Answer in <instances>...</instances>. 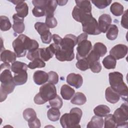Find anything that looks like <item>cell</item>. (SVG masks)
Returning <instances> with one entry per match:
<instances>
[{
	"mask_svg": "<svg viewBox=\"0 0 128 128\" xmlns=\"http://www.w3.org/2000/svg\"><path fill=\"white\" fill-rule=\"evenodd\" d=\"M12 47L18 58L25 56L26 50L31 51L38 48V43L34 40L30 39L26 36L19 35L12 42Z\"/></svg>",
	"mask_w": 128,
	"mask_h": 128,
	"instance_id": "1",
	"label": "cell"
},
{
	"mask_svg": "<svg viewBox=\"0 0 128 128\" xmlns=\"http://www.w3.org/2000/svg\"><path fill=\"white\" fill-rule=\"evenodd\" d=\"M0 72V101L3 102L7 98V95L14 91L16 84L10 69H2Z\"/></svg>",
	"mask_w": 128,
	"mask_h": 128,
	"instance_id": "2",
	"label": "cell"
},
{
	"mask_svg": "<svg viewBox=\"0 0 128 128\" xmlns=\"http://www.w3.org/2000/svg\"><path fill=\"white\" fill-rule=\"evenodd\" d=\"M110 87L116 91L122 99L126 101L128 93V86L123 80V75L118 72H110L108 74Z\"/></svg>",
	"mask_w": 128,
	"mask_h": 128,
	"instance_id": "3",
	"label": "cell"
},
{
	"mask_svg": "<svg viewBox=\"0 0 128 128\" xmlns=\"http://www.w3.org/2000/svg\"><path fill=\"white\" fill-rule=\"evenodd\" d=\"M82 112L78 108H74L69 113L64 114L60 118V124L64 128H80L79 123L80 121Z\"/></svg>",
	"mask_w": 128,
	"mask_h": 128,
	"instance_id": "4",
	"label": "cell"
},
{
	"mask_svg": "<svg viewBox=\"0 0 128 128\" xmlns=\"http://www.w3.org/2000/svg\"><path fill=\"white\" fill-rule=\"evenodd\" d=\"M40 92L34 97V102L37 104H42L54 98L56 95V89L54 84L48 82L44 84L39 89Z\"/></svg>",
	"mask_w": 128,
	"mask_h": 128,
	"instance_id": "5",
	"label": "cell"
},
{
	"mask_svg": "<svg viewBox=\"0 0 128 128\" xmlns=\"http://www.w3.org/2000/svg\"><path fill=\"white\" fill-rule=\"evenodd\" d=\"M81 23L83 32L87 34L98 35L101 33L98 23L92 14L86 17Z\"/></svg>",
	"mask_w": 128,
	"mask_h": 128,
	"instance_id": "6",
	"label": "cell"
},
{
	"mask_svg": "<svg viewBox=\"0 0 128 128\" xmlns=\"http://www.w3.org/2000/svg\"><path fill=\"white\" fill-rule=\"evenodd\" d=\"M128 107L127 104H122L114 113V117L117 125V128L126 127L128 125Z\"/></svg>",
	"mask_w": 128,
	"mask_h": 128,
	"instance_id": "7",
	"label": "cell"
},
{
	"mask_svg": "<svg viewBox=\"0 0 128 128\" xmlns=\"http://www.w3.org/2000/svg\"><path fill=\"white\" fill-rule=\"evenodd\" d=\"M77 44V53L76 54V58L77 60L86 58L92 49L91 42L87 40L82 41Z\"/></svg>",
	"mask_w": 128,
	"mask_h": 128,
	"instance_id": "8",
	"label": "cell"
},
{
	"mask_svg": "<svg viewBox=\"0 0 128 128\" xmlns=\"http://www.w3.org/2000/svg\"><path fill=\"white\" fill-rule=\"evenodd\" d=\"M60 48L59 45L54 43L50 44L49 46L39 48L40 58L44 61L46 62L52 58L56 52Z\"/></svg>",
	"mask_w": 128,
	"mask_h": 128,
	"instance_id": "9",
	"label": "cell"
},
{
	"mask_svg": "<svg viewBox=\"0 0 128 128\" xmlns=\"http://www.w3.org/2000/svg\"><path fill=\"white\" fill-rule=\"evenodd\" d=\"M77 44V37L72 34H68L62 38L60 48L66 51H74V48Z\"/></svg>",
	"mask_w": 128,
	"mask_h": 128,
	"instance_id": "10",
	"label": "cell"
},
{
	"mask_svg": "<svg viewBox=\"0 0 128 128\" xmlns=\"http://www.w3.org/2000/svg\"><path fill=\"white\" fill-rule=\"evenodd\" d=\"M128 46L123 44H118L114 46L110 51V54L116 60L124 58L128 53Z\"/></svg>",
	"mask_w": 128,
	"mask_h": 128,
	"instance_id": "11",
	"label": "cell"
},
{
	"mask_svg": "<svg viewBox=\"0 0 128 128\" xmlns=\"http://www.w3.org/2000/svg\"><path fill=\"white\" fill-rule=\"evenodd\" d=\"M16 5L15 10L16 12V14L24 18L27 16L28 13V7L26 2L24 0H10Z\"/></svg>",
	"mask_w": 128,
	"mask_h": 128,
	"instance_id": "12",
	"label": "cell"
},
{
	"mask_svg": "<svg viewBox=\"0 0 128 128\" xmlns=\"http://www.w3.org/2000/svg\"><path fill=\"white\" fill-rule=\"evenodd\" d=\"M91 14H92V12H89L77 6H74L72 12L73 18L80 22H82L86 17Z\"/></svg>",
	"mask_w": 128,
	"mask_h": 128,
	"instance_id": "13",
	"label": "cell"
},
{
	"mask_svg": "<svg viewBox=\"0 0 128 128\" xmlns=\"http://www.w3.org/2000/svg\"><path fill=\"white\" fill-rule=\"evenodd\" d=\"M112 22V18L108 14H104L100 16L98 20V24L100 32H106L108 28L111 24Z\"/></svg>",
	"mask_w": 128,
	"mask_h": 128,
	"instance_id": "14",
	"label": "cell"
},
{
	"mask_svg": "<svg viewBox=\"0 0 128 128\" xmlns=\"http://www.w3.org/2000/svg\"><path fill=\"white\" fill-rule=\"evenodd\" d=\"M66 82L68 84L76 88H78L82 84L83 78L80 74L70 73L66 77Z\"/></svg>",
	"mask_w": 128,
	"mask_h": 128,
	"instance_id": "15",
	"label": "cell"
},
{
	"mask_svg": "<svg viewBox=\"0 0 128 128\" xmlns=\"http://www.w3.org/2000/svg\"><path fill=\"white\" fill-rule=\"evenodd\" d=\"M54 54L56 58L60 62L71 61L74 58V52L64 50L60 48Z\"/></svg>",
	"mask_w": 128,
	"mask_h": 128,
	"instance_id": "16",
	"label": "cell"
},
{
	"mask_svg": "<svg viewBox=\"0 0 128 128\" xmlns=\"http://www.w3.org/2000/svg\"><path fill=\"white\" fill-rule=\"evenodd\" d=\"M14 24L12 28L14 32L16 34H22L25 29V26L24 22V18L18 16L16 14H15L12 16Z\"/></svg>",
	"mask_w": 128,
	"mask_h": 128,
	"instance_id": "17",
	"label": "cell"
},
{
	"mask_svg": "<svg viewBox=\"0 0 128 128\" xmlns=\"http://www.w3.org/2000/svg\"><path fill=\"white\" fill-rule=\"evenodd\" d=\"M48 80V74L42 70H36L33 75V80L36 84L42 85L44 84Z\"/></svg>",
	"mask_w": 128,
	"mask_h": 128,
	"instance_id": "18",
	"label": "cell"
},
{
	"mask_svg": "<svg viewBox=\"0 0 128 128\" xmlns=\"http://www.w3.org/2000/svg\"><path fill=\"white\" fill-rule=\"evenodd\" d=\"M105 97L107 102L111 104H116L120 98V95L110 86L108 87L105 92Z\"/></svg>",
	"mask_w": 128,
	"mask_h": 128,
	"instance_id": "19",
	"label": "cell"
},
{
	"mask_svg": "<svg viewBox=\"0 0 128 128\" xmlns=\"http://www.w3.org/2000/svg\"><path fill=\"white\" fill-rule=\"evenodd\" d=\"M0 60L4 62L12 64L16 59V55L15 52H14L10 50H4L0 54Z\"/></svg>",
	"mask_w": 128,
	"mask_h": 128,
	"instance_id": "20",
	"label": "cell"
},
{
	"mask_svg": "<svg viewBox=\"0 0 128 128\" xmlns=\"http://www.w3.org/2000/svg\"><path fill=\"white\" fill-rule=\"evenodd\" d=\"M75 90L68 85L64 84L60 88V94L62 98L65 100H70L74 94Z\"/></svg>",
	"mask_w": 128,
	"mask_h": 128,
	"instance_id": "21",
	"label": "cell"
},
{
	"mask_svg": "<svg viewBox=\"0 0 128 128\" xmlns=\"http://www.w3.org/2000/svg\"><path fill=\"white\" fill-rule=\"evenodd\" d=\"M57 0H48L44 6V10L46 16H53L54 12L57 7Z\"/></svg>",
	"mask_w": 128,
	"mask_h": 128,
	"instance_id": "22",
	"label": "cell"
},
{
	"mask_svg": "<svg viewBox=\"0 0 128 128\" xmlns=\"http://www.w3.org/2000/svg\"><path fill=\"white\" fill-rule=\"evenodd\" d=\"M28 80L26 71H23L18 74H14V81L16 86H20L24 84Z\"/></svg>",
	"mask_w": 128,
	"mask_h": 128,
	"instance_id": "23",
	"label": "cell"
},
{
	"mask_svg": "<svg viewBox=\"0 0 128 128\" xmlns=\"http://www.w3.org/2000/svg\"><path fill=\"white\" fill-rule=\"evenodd\" d=\"M86 102V96L82 92H77L72 97L70 102L72 104L82 106Z\"/></svg>",
	"mask_w": 128,
	"mask_h": 128,
	"instance_id": "24",
	"label": "cell"
},
{
	"mask_svg": "<svg viewBox=\"0 0 128 128\" xmlns=\"http://www.w3.org/2000/svg\"><path fill=\"white\" fill-rule=\"evenodd\" d=\"M104 124V120L102 117L94 116L92 117L91 120L88 124L86 127L92 128H102Z\"/></svg>",
	"mask_w": 128,
	"mask_h": 128,
	"instance_id": "25",
	"label": "cell"
},
{
	"mask_svg": "<svg viewBox=\"0 0 128 128\" xmlns=\"http://www.w3.org/2000/svg\"><path fill=\"white\" fill-rule=\"evenodd\" d=\"M28 67V66L26 63L16 61L12 64L10 69L14 74H18L23 71H26Z\"/></svg>",
	"mask_w": 128,
	"mask_h": 128,
	"instance_id": "26",
	"label": "cell"
},
{
	"mask_svg": "<svg viewBox=\"0 0 128 128\" xmlns=\"http://www.w3.org/2000/svg\"><path fill=\"white\" fill-rule=\"evenodd\" d=\"M110 112V108L108 106L104 104L98 105L94 110V114L100 117L106 116Z\"/></svg>",
	"mask_w": 128,
	"mask_h": 128,
	"instance_id": "27",
	"label": "cell"
},
{
	"mask_svg": "<svg viewBox=\"0 0 128 128\" xmlns=\"http://www.w3.org/2000/svg\"><path fill=\"white\" fill-rule=\"evenodd\" d=\"M102 64L104 67L108 70L115 68L116 64V60L111 55L105 57L102 60Z\"/></svg>",
	"mask_w": 128,
	"mask_h": 128,
	"instance_id": "28",
	"label": "cell"
},
{
	"mask_svg": "<svg viewBox=\"0 0 128 128\" xmlns=\"http://www.w3.org/2000/svg\"><path fill=\"white\" fill-rule=\"evenodd\" d=\"M118 33V26L115 24H110L106 32V36L109 40H114L117 38Z\"/></svg>",
	"mask_w": 128,
	"mask_h": 128,
	"instance_id": "29",
	"label": "cell"
},
{
	"mask_svg": "<svg viewBox=\"0 0 128 128\" xmlns=\"http://www.w3.org/2000/svg\"><path fill=\"white\" fill-rule=\"evenodd\" d=\"M92 50L100 57L104 56L107 52V48L106 46L104 44L100 42H96L94 44Z\"/></svg>",
	"mask_w": 128,
	"mask_h": 128,
	"instance_id": "30",
	"label": "cell"
},
{
	"mask_svg": "<svg viewBox=\"0 0 128 128\" xmlns=\"http://www.w3.org/2000/svg\"><path fill=\"white\" fill-rule=\"evenodd\" d=\"M60 112L58 108H50L47 112L48 118L52 122H56L60 118Z\"/></svg>",
	"mask_w": 128,
	"mask_h": 128,
	"instance_id": "31",
	"label": "cell"
},
{
	"mask_svg": "<svg viewBox=\"0 0 128 128\" xmlns=\"http://www.w3.org/2000/svg\"><path fill=\"white\" fill-rule=\"evenodd\" d=\"M110 10L112 14L118 16L124 13V6L120 3L114 2L112 4L110 7Z\"/></svg>",
	"mask_w": 128,
	"mask_h": 128,
	"instance_id": "32",
	"label": "cell"
},
{
	"mask_svg": "<svg viewBox=\"0 0 128 128\" xmlns=\"http://www.w3.org/2000/svg\"><path fill=\"white\" fill-rule=\"evenodd\" d=\"M104 128H117V125L114 118V116L112 114H107L105 116L104 120Z\"/></svg>",
	"mask_w": 128,
	"mask_h": 128,
	"instance_id": "33",
	"label": "cell"
},
{
	"mask_svg": "<svg viewBox=\"0 0 128 128\" xmlns=\"http://www.w3.org/2000/svg\"><path fill=\"white\" fill-rule=\"evenodd\" d=\"M22 114L24 118L28 122L37 118L36 112L32 108H28L24 110Z\"/></svg>",
	"mask_w": 128,
	"mask_h": 128,
	"instance_id": "34",
	"label": "cell"
},
{
	"mask_svg": "<svg viewBox=\"0 0 128 128\" xmlns=\"http://www.w3.org/2000/svg\"><path fill=\"white\" fill-rule=\"evenodd\" d=\"M12 27V24L9 18L4 16L0 17V28L2 31H7Z\"/></svg>",
	"mask_w": 128,
	"mask_h": 128,
	"instance_id": "35",
	"label": "cell"
},
{
	"mask_svg": "<svg viewBox=\"0 0 128 128\" xmlns=\"http://www.w3.org/2000/svg\"><path fill=\"white\" fill-rule=\"evenodd\" d=\"M28 68L30 69H34L36 68H44L46 66V63L40 58H36L30 62L28 65Z\"/></svg>",
	"mask_w": 128,
	"mask_h": 128,
	"instance_id": "36",
	"label": "cell"
},
{
	"mask_svg": "<svg viewBox=\"0 0 128 128\" xmlns=\"http://www.w3.org/2000/svg\"><path fill=\"white\" fill-rule=\"evenodd\" d=\"M75 2L76 3V6L83 8L89 12H92V5L90 1L76 0H75Z\"/></svg>",
	"mask_w": 128,
	"mask_h": 128,
	"instance_id": "37",
	"label": "cell"
},
{
	"mask_svg": "<svg viewBox=\"0 0 128 128\" xmlns=\"http://www.w3.org/2000/svg\"><path fill=\"white\" fill-rule=\"evenodd\" d=\"M76 67L82 71H85L89 69V62L86 58L78 60L76 64Z\"/></svg>",
	"mask_w": 128,
	"mask_h": 128,
	"instance_id": "38",
	"label": "cell"
},
{
	"mask_svg": "<svg viewBox=\"0 0 128 128\" xmlns=\"http://www.w3.org/2000/svg\"><path fill=\"white\" fill-rule=\"evenodd\" d=\"M34 28L40 36L50 30L49 28L46 24L42 22H36L34 24Z\"/></svg>",
	"mask_w": 128,
	"mask_h": 128,
	"instance_id": "39",
	"label": "cell"
},
{
	"mask_svg": "<svg viewBox=\"0 0 128 128\" xmlns=\"http://www.w3.org/2000/svg\"><path fill=\"white\" fill-rule=\"evenodd\" d=\"M49 104L51 107L60 109L62 107L63 102L60 97L58 95H56L54 98L49 100Z\"/></svg>",
	"mask_w": 128,
	"mask_h": 128,
	"instance_id": "40",
	"label": "cell"
},
{
	"mask_svg": "<svg viewBox=\"0 0 128 128\" xmlns=\"http://www.w3.org/2000/svg\"><path fill=\"white\" fill-rule=\"evenodd\" d=\"M92 3L98 8L104 9L108 6L112 2V0H92Z\"/></svg>",
	"mask_w": 128,
	"mask_h": 128,
	"instance_id": "41",
	"label": "cell"
},
{
	"mask_svg": "<svg viewBox=\"0 0 128 128\" xmlns=\"http://www.w3.org/2000/svg\"><path fill=\"white\" fill-rule=\"evenodd\" d=\"M89 68L94 73H98L102 70V66L100 61L98 60L90 64Z\"/></svg>",
	"mask_w": 128,
	"mask_h": 128,
	"instance_id": "42",
	"label": "cell"
},
{
	"mask_svg": "<svg viewBox=\"0 0 128 128\" xmlns=\"http://www.w3.org/2000/svg\"><path fill=\"white\" fill-rule=\"evenodd\" d=\"M45 24L49 28H53L57 26L58 22L56 18L54 16H46Z\"/></svg>",
	"mask_w": 128,
	"mask_h": 128,
	"instance_id": "43",
	"label": "cell"
},
{
	"mask_svg": "<svg viewBox=\"0 0 128 128\" xmlns=\"http://www.w3.org/2000/svg\"><path fill=\"white\" fill-rule=\"evenodd\" d=\"M48 82L54 84H57L58 82V74L54 71H50L48 73Z\"/></svg>",
	"mask_w": 128,
	"mask_h": 128,
	"instance_id": "44",
	"label": "cell"
},
{
	"mask_svg": "<svg viewBox=\"0 0 128 128\" xmlns=\"http://www.w3.org/2000/svg\"><path fill=\"white\" fill-rule=\"evenodd\" d=\"M32 13L36 17H42L46 14L44 9L39 6H34L32 10Z\"/></svg>",
	"mask_w": 128,
	"mask_h": 128,
	"instance_id": "45",
	"label": "cell"
},
{
	"mask_svg": "<svg viewBox=\"0 0 128 128\" xmlns=\"http://www.w3.org/2000/svg\"><path fill=\"white\" fill-rule=\"evenodd\" d=\"M40 38L44 44H49L52 41V34L49 30L40 35Z\"/></svg>",
	"mask_w": 128,
	"mask_h": 128,
	"instance_id": "46",
	"label": "cell"
},
{
	"mask_svg": "<svg viewBox=\"0 0 128 128\" xmlns=\"http://www.w3.org/2000/svg\"><path fill=\"white\" fill-rule=\"evenodd\" d=\"M26 58L32 61L36 58H40L39 48L36 50H34L28 51L27 54Z\"/></svg>",
	"mask_w": 128,
	"mask_h": 128,
	"instance_id": "47",
	"label": "cell"
},
{
	"mask_svg": "<svg viewBox=\"0 0 128 128\" xmlns=\"http://www.w3.org/2000/svg\"><path fill=\"white\" fill-rule=\"evenodd\" d=\"M28 125L30 128H39L41 126L40 122L38 118L28 122Z\"/></svg>",
	"mask_w": 128,
	"mask_h": 128,
	"instance_id": "48",
	"label": "cell"
},
{
	"mask_svg": "<svg viewBox=\"0 0 128 128\" xmlns=\"http://www.w3.org/2000/svg\"><path fill=\"white\" fill-rule=\"evenodd\" d=\"M128 10H126L124 12V14H123L122 18V20L120 22V24L122 26L125 28L126 29L128 28Z\"/></svg>",
	"mask_w": 128,
	"mask_h": 128,
	"instance_id": "49",
	"label": "cell"
},
{
	"mask_svg": "<svg viewBox=\"0 0 128 128\" xmlns=\"http://www.w3.org/2000/svg\"><path fill=\"white\" fill-rule=\"evenodd\" d=\"M52 38L55 44L59 45L60 46L62 40V38L61 37H60L58 34H54L52 36Z\"/></svg>",
	"mask_w": 128,
	"mask_h": 128,
	"instance_id": "50",
	"label": "cell"
},
{
	"mask_svg": "<svg viewBox=\"0 0 128 128\" xmlns=\"http://www.w3.org/2000/svg\"><path fill=\"white\" fill-rule=\"evenodd\" d=\"M88 38V34L85 33H82L77 37V44L80 42L86 40Z\"/></svg>",
	"mask_w": 128,
	"mask_h": 128,
	"instance_id": "51",
	"label": "cell"
},
{
	"mask_svg": "<svg viewBox=\"0 0 128 128\" xmlns=\"http://www.w3.org/2000/svg\"><path fill=\"white\" fill-rule=\"evenodd\" d=\"M68 2V0H57V2H58V4L59 6H62L65 5L66 2Z\"/></svg>",
	"mask_w": 128,
	"mask_h": 128,
	"instance_id": "52",
	"label": "cell"
}]
</instances>
